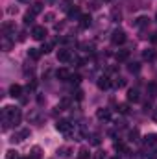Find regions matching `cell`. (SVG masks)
I'll return each mask as SVG.
<instances>
[{"label":"cell","mask_w":157,"mask_h":159,"mask_svg":"<svg viewBox=\"0 0 157 159\" xmlns=\"http://www.w3.org/2000/svg\"><path fill=\"white\" fill-rule=\"evenodd\" d=\"M91 7H92V9H98V7H100V2H98V0H92V2H91Z\"/></svg>","instance_id":"e575fe53"},{"label":"cell","mask_w":157,"mask_h":159,"mask_svg":"<svg viewBox=\"0 0 157 159\" xmlns=\"http://www.w3.org/2000/svg\"><path fill=\"white\" fill-rule=\"evenodd\" d=\"M78 159H89V152L83 148V150H79V157Z\"/></svg>","instance_id":"d6a6232c"},{"label":"cell","mask_w":157,"mask_h":159,"mask_svg":"<svg viewBox=\"0 0 157 159\" xmlns=\"http://www.w3.org/2000/svg\"><path fill=\"white\" fill-rule=\"evenodd\" d=\"M69 17H81V15H79V9L78 7H70V9H69Z\"/></svg>","instance_id":"484cf974"},{"label":"cell","mask_w":157,"mask_h":159,"mask_svg":"<svg viewBox=\"0 0 157 159\" xmlns=\"http://www.w3.org/2000/svg\"><path fill=\"white\" fill-rule=\"evenodd\" d=\"M61 157H69L70 156V148H59V152H57Z\"/></svg>","instance_id":"d4e9b609"},{"label":"cell","mask_w":157,"mask_h":159,"mask_svg":"<svg viewBox=\"0 0 157 159\" xmlns=\"http://www.w3.org/2000/svg\"><path fill=\"white\" fill-rule=\"evenodd\" d=\"M117 109H118V113H122V115H128V113H129V107H128V104H120Z\"/></svg>","instance_id":"cb8c5ba5"},{"label":"cell","mask_w":157,"mask_h":159,"mask_svg":"<svg viewBox=\"0 0 157 159\" xmlns=\"http://www.w3.org/2000/svg\"><path fill=\"white\" fill-rule=\"evenodd\" d=\"M142 57H144V61H155L157 59V52L155 50H152V48H150V50H144V52H142Z\"/></svg>","instance_id":"4fadbf2b"},{"label":"cell","mask_w":157,"mask_h":159,"mask_svg":"<svg viewBox=\"0 0 157 159\" xmlns=\"http://www.w3.org/2000/svg\"><path fill=\"white\" fill-rule=\"evenodd\" d=\"M7 13H9V15H13V13H17V7H9V9H7Z\"/></svg>","instance_id":"f35d334b"},{"label":"cell","mask_w":157,"mask_h":159,"mask_svg":"<svg viewBox=\"0 0 157 159\" xmlns=\"http://www.w3.org/2000/svg\"><path fill=\"white\" fill-rule=\"evenodd\" d=\"M137 28H144V26H148L150 24V19L146 17V15H141V17H137L135 19V22H133Z\"/></svg>","instance_id":"9c48e42d"},{"label":"cell","mask_w":157,"mask_h":159,"mask_svg":"<svg viewBox=\"0 0 157 159\" xmlns=\"http://www.w3.org/2000/svg\"><path fill=\"white\" fill-rule=\"evenodd\" d=\"M144 144H150V146L157 144V135H155V133H150V135H146V137H144Z\"/></svg>","instance_id":"e0dca14e"},{"label":"cell","mask_w":157,"mask_h":159,"mask_svg":"<svg viewBox=\"0 0 157 159\" xmlns=\"http://www.w3.org/2000/svg\"><path fill=\"white\" fill-rule=\"evenodd\" d=\"M69 104H70V100H69V98H63V100L59 102V106H57V109H65V107H67Z\"/></svg>","instance_id":"4316f807"},{"label":"cell","mask_w":157,"mask_h":159,"mask_svg":"<svg viewBox=\"0 0 157 159\" xmlns=\"http://www.w3.org/2000/svg\"><path fill=\"white\" fill-rule=\"evenodd\" d=\"M41 11H43V2H35V4L32 6V13H34V15H39Z\"/></svg>","instance_id":"ac0fdd59"},{"label":"cell","mask_w":157,"mask_h":159,"mask_svg":"<svg viewBox=\"0 0 157 159\" xmlns=\"http://www.w3.org/2000/svg\"><path fill=\"white\" fill-rule=\"evenodd\" d=\"M96 119L98 120H109L111 119V111L107 107H100V109H96Z\"/></svg>","instance_id":"52a82bcc"},{"label":"cell","mask_w":157,"mask_h":159,"mask_svg":"<svg viewBox=\"0 0 157 159\" xmlns=\"http://www.w3.org/2000/svg\"><path fill=\"white\" fill-rule=\"evenodd\" d=\"M41 152V148H37V146H35V148H34V150H32V159H39V154Z\"/></svg>","instance_id":"4dcf8cb0"},{"label":"cell","mask_w":157,"mask_h":159,"mask_svg":"<svg viewBox=\"0 0 157 159\" xmlns=\"http://www.w3.org/2000/svg\"><path fill=\"white\" fill-rule=\"evenodd\" d=\"M91 22H92V19H91V15H81L79 17V26L85 30V28H89L91 26Z\"/></svg>","instance_id":"5bb4252c"},{"label":"cell","mask_w":157,"mask_h":159,"mask_svg":"<svg viewBox=\"0 0 157 159\" xmlns=\"http://www.w3.org/2000/svg\"><path fill=\"white\" fill-rule=\"evenodd\" d=\"M113 159H118V157H113Z\"/></svg>","instance_id":"7bdbcfd3"},{"label":"cell","mask_w":157,"mask_h":159,"mask_svg":"<svg viewBox=\"0 0 157 159\" xmlns=\"http://www.w3.org/2000/svg\"><path fill=\"white\" fill-rule=\"evenodd\" d=\"M52 48H54V43L50 41V43H46V44H43V48H41V52H43V54H48V52H52Z\"/></svg>","instance_id":"ffe728a7"},{"label":"cell","mask_w":157,"mask_h":159,"mask_svg":"<svg viewBox=\"0 0 157 159\" xmlns=\"http://www.w3.org/2000/svg\"><path fill=\"white\" fill-rule=\"evenodd\" d=\"M113 85H115L117 89H122V87H126V80L124 78H117L115 81H113Z\"/></svg>","instance_id":"44dd1931"},{"label":"cell","mask_w":157,"mask_h":159,"mask_svg":"<svg viewBox=\"0 0 157 159\" xmlns=\"http://www.w3.org/2000/svg\"><path fill=\"white\" fill-rule=\"evenodd\" d=\"M128 69H129V72H139V70H141V67H139V63H131V65H129Z\"/></svg>","instance_id":"f1b7e54d"},{"label":"cell","mask_w":157,"mask_h":159,"mask_svg":"<svg viewBox=\"0 0 157 159\" xmlns=\"http://www.w3.org/2000/svg\"><path fill=\"white\" fill-rule=\"evenodd\" d=\"M102 2H111V0H102Z\"/></svg>","instance_id":"b9f144b4"},{"label":"cell","mask_w":157,"mask_h":159,"mask_svg":"<svg viewBox=\"0 0 157 159\" xmlns=\"http://www.w3.org/2000/svg\"><path fill=\"white\" fill-rule=\"evenodd\" d=\"M44 19H46V20H52V19H54V13H46Z\"/></svg>","instance_id":"74e56055"},{"label":"cell","mask_w":157,"mask_h":159,"mask_svg":"<svg viewBox=\"0 0 157 159\" xmlns=\"http://www.w3.org/2000/svg\"><path fill=\"white\" fill-rule=\"evenodd\" d=\"M6 159H19V156H17V152H7Z\"/></svg>","instance_id":"836d02e7"},{"label":"cell","mask_w":157,"mask_h":159,"mask_svg":"<svg viewBox=\"0 0 157 159\" xmlns=\"http://www.w3.org/2000/svg\"><path fill=\"white\" fill-rule=\"evenodd\" d=\"M26 137H30V129H20L19 133H15V135H13V139H11V141H13V143H20V141H24Z\"/></svg>","instance_id":"ba28073f"},{"label":"cell","mask_w":157,"mask_h":159,"mask_svg":"<svg viewBox=\"0 0 157 159\" xmlns=\"http://www.w3.org/2000/svg\"><path fill=\"white\" fill-rule=\"evenodd\" d=\"M128 100H129V102H133V104H135V102H139V100H141L139 89H129V91H128Z\"/></svg>","instance_id":"7c38bea8"},{"label":"cell","mask_w":157,"mask_h":159,"mask_svg":"<svg viewBox=\"0 0 157 159\" xmlns=\"http://www.w3.org/2000/svg\"><path fill=\"white\" fill-rule=\"evenodd\" d=\"M70 59H72L70 50H59V52H57V61H61V63H69Z\"/></svg>","instance_id":"8992f818"},{"label":"cell","mask_w":157,"mask_h":159,"mask_svg":"<svg viewBox=\"0 0 157 159\" xmlns=\"http://www.w3.org/2000/svg\"><path fill=\"white\" fill-rule=\"evenodd\" d=\"M126 32L124 30H120V28H117V30H113V34H111V43L113 44H124L126 43Z\"/></svg>","instance_id":"7a4b0ae2"},{"label":"cell","mask_w":157,"mask_h":159,"mask_svg":"<svg viewBox=\"0 0 157 159\" xmlns=\"http://www.w3.org/2000/svg\"><path fill=\"white\" fill-rule=\"evenodd\" d=\"M148 89H150V93H152V94H150L152 98L157 96V85H155V83H150V85H148Z\"/></svg>","instance_id":"83f0119b"},{"label":"cell","mask_w":157,"mask_h":159,"mask_svg":"<svg viewBox=\"0 0 157 159\" xmlns=\"http://www.w3.org/2000/svg\"><path fill=\"white\" fill-rule=\"evenodd\" d=\"M56 78L61 80V81H69V80H70V72H69L67 69H57V72H56Z\"/></svg>","instance_id":"8fae6325"},{"label":"cell","mask_w":157,"mask_h":159,"mask_svg":"<svg viewBox=\"0 0 157 159\" xmlns=\"http://www.w3.org/2000/svg\"><path fill=\"white\" fill-rule=\"evenodd\" d=\"M129 57V50H118L117 54H115V59L117 61H126Z\"/></svg>","instance_id":"9a60e30c"},{"label":"cell","mask_w":157,"mask_h":159,"mask_svg":"<svg viewBox=\"0 0 157 159\" xmlns=\"http://www.w3.org/2000/svg\"><path fill=\"white\" fill-rule=\"evenodd\" d=\"M34 17H35V15H34L32 11H28V13L24 15V24H26V26H28V24H34Z\"/></svg>","instance_id":"d6986e66"},{"label":"cell","mask_w":157,"mask_h":159,"mask_svg":"<svg viewBox=\"0 0 157 159\" xmlns=\"http://www.w3.org/2000/svg\"><path fill=\"white\" fill-rule=\"evenodd\" d=\"M41 54H43L41 48H30V50H28V57H32V59H35V61L41 57Z\"/></svg>","instance_id":"2e32d148"},{"label":"cell","mask_w":157,"mask_h":159,"mask_svg":"<svg viewBox=\"0 0 157 159\" xmlns=\"http://www.w3.org/2000/svg\"><path fill=\"white\" fill-rule=\"evenodd\" d=\"M22 94V87L19 85V83H13L11 87H9V96H13V98H19Z\"/></svg>","instance_id":"30bf717a"},{"label":"cell","mask_w":157,"mask_h":159,"mask_svg":"<svg viewBox=\"0 0 157 159\" xmlns=\"http://www.w3.org/2000/svg\"><path fill=\"white\" fill-rule=\"evenodd\" d=\"M111 83H113V81H111V78H109V76H100V78H98V81H96V85H98V89H100V91L109 89V87H111Z\"/></svg>","instance_id":"5b68a950"},{"label":"cell","mask_w":157,"mask_h":159,"mask_svg":"<svg viewBox=\"0 0 157 159\" xmlns=\"http://www.w3.org/2000/svg\"><path fill=\"white\" fill-rule=\"evenodd\" d=\"M46 28L44 26H34V30H32V37L35 41H43L44 37H46Z\"/></svg>","instance_id":"277c9868"},{"label":"cell","mask_w":157,"mask_h":159,"mask_svg":"<svg viewBox=\"0 0 157 159\" xmlns=\"http://www.w3.org/2000/svg\"><path fill=\"white\" fill-rule=\"evenodd\" d=\"M19 2H22V4H26V2H30V0H19Z\"/></svg>","instance_id":"60d3db41"},{"label":"cell","mask_w":157,"mask_h":159,"mask_svg":"<svg viewBox=\"0 0 157 159\" xmlns=\"http://www.w3.org/2000/svg\"><path fill=\"white\" fill-rule=\"evenodd\" d=\"M137 137H139V131H137V129L129 131V141H137Z\"/></svg>","instance_id":"1f68e13d"},{"label":"cell","mask_w":157,"mask_h":159,"mask_svg":"<svg viewBox=\"0 0 157 159\" xmlns=\"http://www.w3.org/2000/svg\"><path fill=\"white\" fill-rule=\"evenodd\" d=\"M154 120L157 122V109H154Z\"/></svg>","instance_id":"ab89813d"},{"label":"cell","mask_w":157,"mask_h":159,"mask_svg":"<svg viewBox=\"0 0 157 159\" xmlns=\"http://www.w3.org/2000/svg\"><path fill=\"white\" fill-rule=\"evenodd\" d=\"M56 129L61 131L63 135H70V133H72V124H70L69 120H57V122H56Z\"/></svg>","instance_id":"3957f363"},{"label":"cell","mask_w":157,"mask_h":159,"mask_svg":"<svg viewBox=\"0 0 157 159\" xmlns=\"http://www.w3.org/2000/svg\"><path fill=\"white\" fill-rule=\"evenodd\" d=\"M111 17H113V20H115V22H118L122 15H120V11H117V9H113V13H111Z\"/></svg>","instance_id":"f546056e"},{"label":"cell","mask_w":157,"mask_h":159,"mask_svg":"<svg viewBox=\"0 0 157 159\" xmlns=\"http://www.w3.org/2000/svg\"><path fill=\"white\" fill-rule=\"evenodd\" d=\"M91 144H92V146H98V144H100V135H98V133H92V135H91Z\"/></svg>","instance_id":"603a6c76"},{"label":"cell","mask_w":157,"mask_h":159,"mask_svg":"<svg viewBox=\"0 0 157 159\" xmlns=\"http://www.w3.org/2000/svg\"><path fill=\"white\" fill-rule=\"evenodd\" d=\"M20 119H22V113H20V109H19V107L6 106V107H4V128H2V129H7V126H9V124L17 126V124L20 122Z\"/></svg>","instance_id":"6da1fadb"},{"label":"cell","mask_w":157,"mask_h":159,"mask_svg":"<svg viewBox=\"0 0 157 159\" xmlns=\"http://www.w3.org/2000/svg\"><path fill=\"white\" fill-rule=\"evenodd\" d=\"M79 80H81V78L76 74V76H70V80H69V81H72V83H79Z\"/></svg>","instance_id":"d590c367"},{"label":"cell","mask_w":157,"mask_h":159,"mask_svg":"<svg viewBox=\"0 0 157 159\" xmlns=\"http://www.w3.org/2000/svg\"><path fill=\"white\" fill-rule=\"evenodd\" d=\"M115 150H117V152H124V154H128V148H126L124 143H115Z\"/></svg>","instance_id":"7402d4cb"},{"label":"cell","mask_w":157,"mask_h":159,"mask_svg":"<svg viewBox=\"0 0 157 159\" xmlns=\"http://www.w3.org/2000/svg\"><path fill=\"white\" fill-rule=\"evenodd\" d=\"M148 159H157V150H154L152 154H148Z\"/></svg>","instance_id":"8d00e7d4"}]
</instances>
